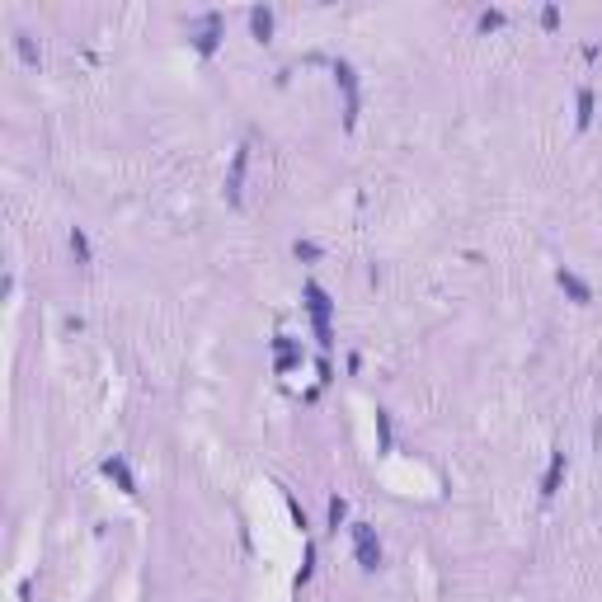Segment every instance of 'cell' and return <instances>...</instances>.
<instances>
[{
	"label": "cell",
	"instance_id": "8",
	"mask_svg": "<svg viewBox=\"0 0 602 602\" xmlns=\"http://www.w3.org/2000/svg\"><path fill=\"white\" fill-rule=\"evenodd\" d=\"M249 28H254V38H268L273 33V10H254L249 14Z\"/></svg>",
	"mask_w": 602,
	"mask_h": 602
},
{
	"label": "cell",
	"instance_id": "10",
	"mask_svg": "<svg viewBox=\"0 0 602 602\" xmlns=\"http://www.w3.org/2000/svg\"><path fill=\"white\" fill-rule=\"evenodd\" d=\"M589 118H593V94L584 90L579 94V127H589Z\"/></svg>",
	"mask_w": 602,
	"mask_h": 602
},
{
	"label": "cell",
	"instance_id": "12",
	"mask_svg": "<svg viewBox=\"0 0 602 602\" xmlns=\"http://www.w3.org/2000/svg\"><path fill=\"white\" fill-rule=\"evenodd\" d=\"M19 52H24L28 62H38V47H33V42H28V33H19Z\"/></svg>",
	"mask_w": 602,
	"mask_h": 602
},
{
	"label": "cell",
	"instance_id": "11",
	"mask_svg": "<svg viewBox=\"0 0 602 602\" xmlns=\"http://www.w3.org/2000/svg\"><path fill=\"white\" fill-rule=\"evenodd\" d=\"M343 518H348V504H343V499H329V523L339 527Z\"/></svg>",
	"mask_w": 602,
	"mask_h": 602
},
{
	"label": "cell",
	"instance_id": "9",
	"mask_svg": "<svg viewBox=\"0 0 602 602\" xmlns=\"http://www.w3.org/2000/svg\"><path fill=\"white\" fill-rule=\"evenodd\" d=\"M71 249H76V259L90 263V240H85V231H71Z\"/></svg>",
	"mask_w": 602,
	"mask_h": 602
},
{
	"label": "cell",
	"instance_id": "7",
	"mask_svg": "<svg viewBox=\"0 0 602 602\" xmlns=\"http://www.w3.org/2000/svg\"><path fill=\"white\" fill-rule=\"evenodd\" d=\"M560 475H564V452H555V457H550V471H546V480H541V494H555Z\"/></svg>",
	"mask_w": 602,
	"mask_h": 602
},
{
	"label": "cell",
	"instance_id": "3",
	"mask_svg": "<svg viewBox=\"0 0 602 602\" xmlns=\"http://www.w3.org/2000/svg\"><path fill=\"white\" fill-rule=\"evenodd\" d=\"M104 475H108V480H118L127 494L137 489V480H132V471H127V461H123V457H108V461H104Z\"/></svg>",
	"mask_w": 602,
	"mask_h": 602
},
{
	"label": "cell",
	"instance_id": "1",
	"mask_svg": "<svg viewBox=\"0 0 602 602\" xmlns=\"http://www.w3.org/2000/svg\"><path fill=\"white\" fill-rule=\"evenodd\" d=\"M306 306H311V320H315V334H320V343L334 339V329H329V297L320 283H306Z\"/></svg>",
	"mask_w": 602,
	"mask_h": 602
},
{
	"label": "cell",
	"instance_id": "6",
	"mask_svg": "<svg viewBox=\"0 0 602 602\" xmlns=\"http://www.w3.org/2000/svg\"><path fill=\"white\" fill-rule=\"evenodd\" d=\"M198 52H212V47H217V14H208V19H203V24H198Z\"/></svg>",
	"mask_w": 602,
	"mask_h": 602
},
{
	"label": "cell",
	"instance_id": "5",
	"mask_svg": "<svg viewBox=\"0 0 602 602\" xmlns=\"http://www.w3.org/2000/svg\"><path fill=\"white\" fill-rule=\"evenodd\" d=\"M560 288L569 292V297H574V301H593L589 283H584V278H574V273H569V268H560Z\"/></svg>",
	"mask_w": 602,
	"mask_h": 602
},
{
	"label": "cell",
	"instance_id": "2",
	"mask_svg": "<svg viewBox=\"0 0 602 602\" xmlns=\"http://www.w3.org/2000/svg\"><path fill=\"white\" fill-rule=\"evenodd\" d=\"M353 555H358L363 569H377V564H381V541H377V532L363 527V523L353 527Z\"/></svg>",
	"mask_w": 602,
	"mask_h": 602
},
{
	"label": "cell",
	"instance_id": "4",
	"mask_svg": "<svg viewBox=\"0 0 602 602\" xmlns=\"http://www.w3.org/2000/svg\"><path fill=\"white\" fill-rule=\"evenodd\" d=\"M245 146H240L236 151V165H231V179H226V198H231V203H240V179H245Z\"/></svg>",
	"mask_w": 602,
	"mask_h": 602
}]
</instances>
